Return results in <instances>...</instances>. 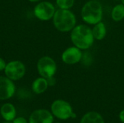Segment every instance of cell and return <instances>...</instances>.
I'll list each match as a JSON object with an SVG mask.
<instances>
[{"label":"cell","mask_w":124,"mask_h":123,"mask_svg":"<svg viewBox=\"0 0 124 123\" xmlns=\"http://www.w3.org/2000/svg\"><path fill=\"white\" fill-rule=\"evenodd\" d=\"M70 39L73 45L81 50L89 49L94 41L92 29L84 24L76 25L73 28L70 33Z\"/></svg>","instance_id":"obj_1"},{"label":"cell","mask_w":124,"mask_h":123,"mask_svg":"<svg viewBox=\"0 0 124 123\" xmlns=\"http://www.w3.org/2000/svg\"><path fill=\"white\" fill-rule=\"evenodd\" d=\"M52 20L55 28L62 33L71 31L76 25V15L70 9H57L52 17Z\"/></svg>","instance_id":"obj_2"},{"label":"cell","mask_w":124,"mask_h":123,"mask_svg":"<svg viewBox=\"0 0 124 123\" xmlns=\"http://www.w3.org/2000/svg\"><path fill=\"white\" fill-rule=\"evenodd\" d=\"M81 14L82 20L86 23L95 25L102 21V6L97 0H90L83 6Z\"/></svg>","instance_id":"obj_3"},{"label":"cell","mask_w":124,"mask_h":123,"mask_svg":"<svg viewBox=\"0 0 124 123\" xmlns=\"http://www.w3.org/2000/svg\"><path fill=\"white\" fill-rule=\"evenodd\" d=\"M36 67L40 76L45 78L54 76L57 69L55 61L49 56L41 57L37 62Z\"/></svg>","instance_id":"obj_4"},{"label":"cell","mask_w":124,"mask_h":123,"mask_svg":"<svg viewBox=\"0 0 124 123\" xmlns=\"http://www.w3.org/2000/svg\"><path fill=\"white\" fill-rule=\"evenodd\" d=\"M5 76L15 81L23 78L25 74L26 68L23 62L19 60H12L7 63L4 70Z\"/></svg>","instance_id":"obj_5"},{"label":"cell","mask_w":124,"mask_h":123,"mask_svg":"<svg viewBox=\"0 0 124 123\" xmlns=\"http://www.w3.org/2000/svg\"><path fill=\"white\" fill-rule=\"evenodd\" d=\"M51 111L54 117L62 120L70 118L73 113L71 105L68 101L62 99L53 101L51 105Z\"/></svg>","instance_id":"obj_6"},{"label":"cell","mask_w":124,"mask_h":123,"mask_svg":"<svg viewBox=\"0 0 124 123\" xmlns=\"http://www.w3.org/2000/svg\"><path fill=\"white\" fill-rule=\"evenodd\" d=\"M56 9L52 3L48 1L39 2L33 9L35 17L41 21H48L52 19Z\"/></svg>","instance_id":"obj_7"},{"label":"cell","mask_w":124,"mask_h":123,"mask_svg":"<svg viewBox=\"0 0 124 123\" xmlns=\"http://www.w3.org/2000/svg\"><path fill=\"white\" fill-rule=\"evenodd\" d=\"M15 93V85L13 80L7 76H0V100H7Z\"/></svg>","instance_id":"obj_8"},{"label":"cell","mask_w":124,"mask_h":123,"mask_svg":"<svg viewBox=\"0 0 124 123\" xmlns=\"http://www.w3.org/2000/svg\"><path fill=\"white\" fill-rule=\"evenodd\" d=\"M82 53L80 49L73 46L67 48L62 52L61 58L62 62L67 65H75L81 62Z\"/></svg>","instance_id":"obj_9"},{"label":"cell","mask_w":124,"mask_h":123,"mask_svg":"<svg viewBox=\"0 0 124 123\" xmlns=\"http://www.w3.org/2000/svg\"><path fill=\"white\" fill-rule=\"evenodd\" d=\"M52 113L46 109H37L31 113L28 123H53Z\"/></svg>","instance_id":"obj_10"},{"label":"cell","mask_w":124,"mask_h":123,"mask_svg":"<svg viewBox=\"0 0 124 123\" xmlns=\"http://www.w3.org/2000/svg\"><path fill=\"white\" fill-rule=\"evenodd\" d=\"M0 114L5 121H12L16 117V109L13 104L5 103L0 109Z\"/></svg>","instance_id":"obj_11"},{"label":"cell","mask_w":124,"mask_h":123,"mask_svg":"<svg viewBox=\"0 0 124 123\" xmlns=\"http://www.w3.org/2000/svg\"><path fill=\"white\" fill-rule=\"evenodd\" d=\"M48 87H49V85H48L46 78H43V77H39L36 78L35 80H33L31 85L32 91L36 94H43L44 92L46 91Z\"/></svg>","instance_id":"obj_12"},{"label":"cell","mask_w":124,"mask_h":123,"mask_svg":"<svg viewBox=\"0 0 124 123\" xmlns=\"http://www.w3.org/2000/svg\"><path fill=\"white\" fill-rule=\"evenodd\" d=\"M80 123H105V121L98 112H89L83 116Z\"/></svg>","instance_id":"obj_13"},{"label":"cell","mask_w":124,"mask_h":123,"mask_svg":"<svg viewBox=\"0 0 124 123\" xmlns=\"http://www.w3.org/2000/svg\"><path fill=\"white\" fill-rule=\"evenodd\" d=\"M92 33L94 36V39L96 40H102L107 33V29H106V26L105 25L104 22H102V21L95 24L94 28L92 29Z\"/></svg>","instance_id":"obj_14"},{"label":"cell","mask_w":124,"mask_h":123,"mask_svg":"<svg viewBox=\"0 0 124 123\" xmlns=\"http://www.w3.org/2000/svg\"><path fill=\"white\" fill-rule=\"evenodd\" d=\"M112 19L116 22H119L124 18V4H118L116 5L111 12Z\"/></svg>","instance_id":"obj_15"},{"label":"cell","mask_w":124,"mask_h":123,"mask_svg":"<svg viewBox=\"0 0 124 123\" xmlns=\"http://www.w3.org/2000/svg\"><path fill=\"white\" fill-rule=\"evenodd\" d=\"M81 62H82V64L84 66L89 67V66L92 65V63H93V57H92V54L89 51H87L82 53V57H81Z\"/></svg>","instance_id":"obj_16"},{"label":"cell","mask_w":124,"mask_h":123,"mask_svg":"<svg viewBox=\"0 0 124 123\" xmlns=\"http://www.w3.org/2000/svg\"><path fill=\"white\" fill-rule=\"evenodd\" d=\"M75 0H56V4L59 9H70L74 4Z\"/></svg>","instance_id":"obj_17"},{"label":"cell","mask_w":124,"mask_h":123,"mask_svg":"<svg viewBox=\"0 0 124 123\" xmlns=\"http://www.w3.org/2000/svg\"><path fill=\"white\" fill-rule=\"evenodd\" d=\"M13 123H28L27 120L25 117H15L13 120H12Z\"/></svg>","instance_id":"obj_18"},{"label":"cell","mask_w":124,"mask_h":123,"mask_svg":"<svg viewBox=\"0 0 124 123\" xmlns=\"http://www.w3.org/2000/svg\"><path fill=\"white\" fill-rule=\"evenodd\" d=\"M46 80H47L49 86H53L56 84V79L54 76H52V77L46 78Z\"/></svg>","instance_id":"obj_19"},{"label":"cell","mask_w":124,"mask_h":123,"mask_svg":"<svg viewBox=\"0 0 124 123\" xmlns=\"http://www.w3.org/2000/svg\"><path fill=\"white\" fill-rule=\"evenodd\" d=\"M6 65H7V62H5V60L3 58L0 57V71L4 70Z\"/></svg>","instance_id":"obj_20"},{"label":"cell","mask_w":124,"mask_h":123,"mask_svg":"<svg viewBox=\"0 0 124 123\" xmlns=\"http://www.w3.org/2000/svg\"><path fill=\"white\" fill-rule=\"evenodd\" d=\"M119 118L121 120V121L123 123H124V110H122L120 114H119Z\"/></svg>","instance_id":"obj_21"},{"label":"cell","mask_w":124,"mask_h":123,"mask_svg":"<svg viewBox=\"0 0 124 123\" xmlns=\"http://www.w3.org/2000/svg\"><path fill=\"white\" fill-rule=\"evenodd\" d=\"M29 1H31V2H39V1H40L41 0H28Z\"/></svg>","instance_id":"obj_22"},{"label":"cell","mask_w":124,"mask_h":123,"mask_svg":"<svg viewBox=\"0 0 124 123\" xmlns=\"http://www.w3.org/2000/svg\"><path fill=\"white\" fill-rule=\"evenodd\" d=\"M12 123V121H5L4 123Z\"/></svg>","instance_id":"obj_23"},{"label":"cell","mask_w":124,"mask_h":123,"mask_svg":"<svg viewBox=\"0 0 124 123\" xmlns=\"http://www.w3.org/2000/svg\"><path fill=\"white\" fill-rule=\"evenodd\" d=\"M121 3L123 4H124V0H121Z\"/></svg>","instance_id":"obj_24"},{"label":"cell","mask_w":124,"mask_h":123,"mask_svg":"<svg viewBox=\"0 0 124 123\" xmlns=\"http://www.w3.org/2000/svg\"></svg>","instance_id":"obj_25"}]
</instances>
